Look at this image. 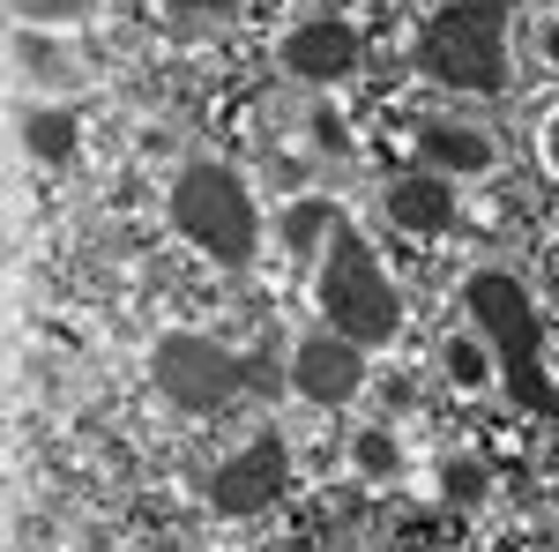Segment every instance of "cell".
<instances>
[{
  "instance_id": "cell-1",
  "label": "cell",
  "mask_w": 559,
  "mask_h": 552,
  "mask_svg": "<svg viewBox=\"0 0 559 552\" xmlns=\"http://www.w3.org/2000/svg\"><path fill=\"white\" fill-rule=\"evenodd\" d=\"M321 314H329V329L350 343H388L395 337V321H403V298L395 284L381 277V255L366 247V232L336 216V232H329V255H321Z\"/></svg>"
},
{
  "instance_id": "cell-2",
  "label": "cell",
  "mask_w": 559,
  "mask_h": 552,
  "mask_svg": "<svg viewBox=\"0 0 559 552\" xmlns=\"http://www.w3.org/2000/svg\"><path fill=\"white\" fill-rule=\"evenodd\" d=\"M471 314H477V329L492 337V351H500V374H508V388H515L530 411H545V419L559 425V381L545 374L537 306L522 298V284H515V277H500V269L471 277Z\"/></svg>"
},
{
  "instance_id": "cell-3",
  "label": "cell",
  "mask_w": 559,
  "mask_h": 552,
  "mask_svg": "<svg viewBox=\"0 0 559 552\" xmlns=\"http://www.w3.org/2000/svg\"><path fill=\"white\" fill-rule=\"evenodd\" d=\"M173 224L202 247L210 261L224 269H247L261 247V216H254V195H247V179L224 165H187L173 187Z\"/></svg>"
},
{
  "instance_id": "cell-4",
  "label": "cell",
  "mask_w": 559,
  "mask_h": 552,
  "mask_svg": "<svg viewBox=\"0 0 559 552\" xmlns=\"http://www.w3.org/2000/svg\"><path fill=\"white\" fill-rule=\"evenodd\" d=\"M418 60H426L432 83L448 90H500L508 83V8L500 0H455L440 8L418 38Z\"/></svg>"
},
{
  "instance_id": "cell-5",
  "label": "cell",
  "mask_w": 559,
  "mask_h": 552,
  "mask_svg": "<svg viewBox=\"0 0 559 552\" xmlns=\"http://www.w3.org/2000/svg\"><path fill=\"white\" fill-rule=\"evenodd\" d=\"M157 388L173 396L179 411H224L239 388H254V396H276L284 388V374L269 366V359H231L224 343L210 337H165L157 343Z\"/></svg>"
},
{
  "instance_id": "cell-6",
  "label": "cell",
  "mask_w": 559,
  "mask_h": 552,
  "mask_svg": "<svg viewBox=\"0 0 559 552\" xmlns=\"http://www.w3.org/2000/svg\"><path fill=\"white\" fill-rule=\"evenodd\" d=\"M284 478H292L284 441H276V433H261V441H247V456H231V463L216 470L210 501H216L224 515H261L276 493H284Z\"/></svg>"
},
{
  "instance_id": "cell-7",
  "label": "cell",
  "mask_w": 559,
  "mask_h": 552,
  "mask_svg": "<svg viewBox=\"0 0 559 552\" xmlns=\"http://www.w3.org/2000/svg\"><path fill=\"white\" fill-rule=\"evenodd\" d=\"M292 381H299V396H313V403H350L358 396V381H366V359H358V343L350 337H306L299 359H292Z\"/></svg>"
},
{
  "instance_id": "cell-8",
  "label": "cell",
  "mask_w": 559,
  "mask_h": 552,
  "mask_svg": "<svg viewBox=\"0 0 559 552\" xmlns=\"http://www.w3.org/2000/svg\"><path fill=\"white\" fill-rule=\"evenodd\" d=\"M284 68H292L299 83H344L350 68H358V31L336 23V15L299 23V31L284 38Z\"/></svg>"
},
{
  "instance_id": "cell-9",
  "label": "cell",
  "mask_w": 559,
  "mask_h": 552,
  "mask_svg": "<svg viewBox=\"0 0 559 552\" xmlns=\"http://www.w3.org/2000/svg\"><path fill=\"white\" fill-rule=\"evenodd\" d=\"M388 216H395V232H448L455 224V195H448V179H432V172H411V179H395L388 187Z\"/></svg>"
},
{
  "instance_id": "cell-10",
  "label": "cell",
  "mask_w": 559,
  "mask_h": 552,
  "mask_svg": "<svg viewBox=\"0 0 559 552\" xmlns=\"http://www.w3.org/2000/svg\"><path fill=\"white\" fill-rule=\"evenodd\" d=\"M418 150H426L440 172H463V179L492 172V134L455 128V120H432V128H418Z\"/></svg>"
},
{
  "instance_id": "cell-11",
  "label": "cell",
  "mask_w": 559,
  "mask_h": 552,
  "mask_svg": "<svg viewBox=\"0 0 559 552\" xmlns=\"http://www.w3.org/2000/svg\"><path fill=\"white\" fill-rule=\"evenodd\" d=\"M336 202H329V195H299V202H292V210H284V247H313V239H329V232H336Z\"/></svg>"
},
{
  "instance_id": "cell-12",
  "label": "cell",
  "mask_w": 559,
  "mask_h": 552,
  "mask_svg": "<svg viewBox=\"0 0 559 552\" xmlns=\"http://www.w3.org/2000/svg\"><path fill=\"white\" fill-rule=\"evenodd\" d=\"M492 359H500V351H492V337H485V329L448 343V374H455V381H492Z\"/></svg>"
},
{
  "instance_id": "cell-13",
  "label": "cell",
  "mask_w": 559,
  "mask_h": 552,
  "mask_svg": "<svg viewBox=\"0 0 559 552\" xmlns=\"http://www.w3.org/2000/svg\"><path fill=\"white\" fill-rule=\"evenodd\" d=\"M23 134H31L38 157H75V120H68V113H31Z\"/></svg>"
},
{
  "instance_id": "cell-14",
  "label": "cell",
  "mask_w": 559,
  "mask_h": 552,
  "mask_svg": "<svg viewBox=\"0 0 559 552\" xmlns=\"http://www.w3.org/2000/svg\"><path fill=\"white\" fill-rule=\"evenodd\" d=\"M23 23H75V15H90V0H8Z\"/></svg>"
},
{
  "instance_id": "cell-15",
  "label": "cell",
  "mask_w": 559,
  "mask_h": 552,
  "mask_svg": "<svg viewBox=\"0 0 559 552\" xmlns=\"http://www.w3.org/2000/svg\"><path fill=\"white\" fill-rule=\"evenodd\" d=\"M358 470L366 478H395V441L388 433H358Z\"/></svg>"
},
{
  "instance_id": "cell-16",
  "label": "cell",
  "mask_w": 559,
  "mask_h": 552,
  "mask_svg": "<svg viewBox=\"0 0 559 552\" xmlns=\"http://www.w3.org/2000/svg\"><path fill=\"white\" fill-rule=\"evenodd\" d=\"M165 8H173V15H231L239 0H165Z\"/></svg>"
},
{
  "instance_id": "cell-17",
  "label": "cell",
  "mask_w": 559,
  "mask_h": 552,
  "mask_svg": "<svg viewBox=\"0 0 559 552\" xmlns=\"http://www.w3.org/2000/svg\"><path fill=\"white\" fill-rule=\"evenodd\" d=\"M545 60H552V68H559V23H552V31H545Z\"/></svg>"
},
{
  "instance_id": "cell-18",
  "label": "cell",
  "mask_w": 559,
  "mask_h": 552,
  "mask_svg": "<svg viewBox=\"0 0 559 552\" xmlns=\"http://www.w3.org/2000/svg\"><path fill=\"white\" fill-rule=\"evenodd\" d=\"M552 165H559V120H552Z\"/></svg>"
}]
</instances>
